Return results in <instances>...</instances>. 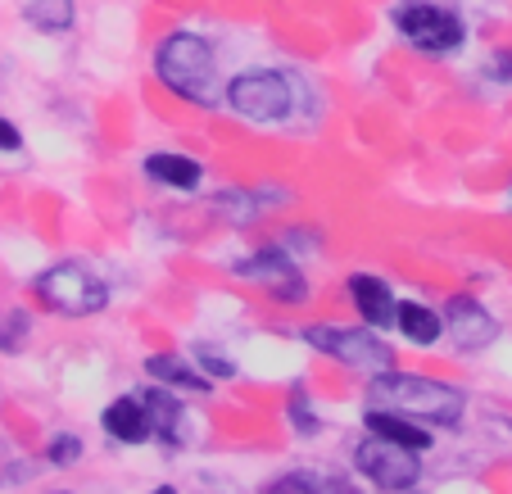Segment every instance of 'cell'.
Segmentation results:
<instances>
[{
  "instance_id": "obj_1",
  "label": "cell",
  "mask_w": 512,
  "mask_h": 494,
  "mask_svg": "<svg viewBox=\"0 0 512 494\" xmlns=\"http://www.w3.org/2000/svg\"><path fill=\"white\" fill-rule=\"evenodd\" d=\"M368 404L377 408H395V413L413 417L422 427H458L467 413V395L458 386H445L422 372H377L368 377Z\"/></svg>"
},
{
  "instance_id": "obj_2",
  "label": "cell",
  "mask_w": 512,
  "mask_h": 494,
  "mask_svg": "<svg viewBox=\"0 0 512 494\" xmlns=\"http://www.w3.org/2000/svg\"><path fill=\"white\" fill-rule=\"evenodd\" d=\"M155 78L164 82L177 100L200 105V109L218 105V96L227 91L223 82H218V55H213V46L204 37H195V32H168V37L159 41Z\"/></svg>"
},
{
  "instance_id": "obj_3",
  "label": "cell",
  "mask_w": 512,
  "mask_h": 494,
  "mask_svg": "<svg viewBox=\"0 0 512 494\" xmlns=\"http://www.w3.org/2000/svg\"><path fill=\"white\" fill-rule=\"evenodd\" d=\"M390 19H395V32L408 41V46L422 50V55H431V59L454 55V50H463V41H467V23L454 5L404 0V5H395Z\"/></svg>"
},
{
  "instance_id": "obj_4",
  "label": "cell",
  "mask_w": 512,
  "mask_h": 494,
  "mask_svg": "<svg viewBox=\"0 0 512 494\" xmlns=\"http://www.w3.org/2000/svg\"><path fill=\"white\" fill-rule=\"evenodd\" d=\"M223 96L250 123H281V118L295 114L300 82L290 78V73H277V68H250V73H236L227 82Z\"/></svg>"
},
{
  "instance_id": "obj_5",
  "label": "cell",
  "mask_w": 512,
  "mask_h": 494,
  "mask_svg": "<svg viewBox=\"0 0 512 494\" xmlns=\"http://www.w3.org/2000/svg\"><path fill=\"white\" fill-rule=\"evenodd\" d=\"M32 295L46 304L50 313L64 318H91L109 304V286L87 268V263H55L32 281Z\"/></svg>"
},
{
  "instance_id": "obj_6",
  "label": "cell",
  "mask_w": 512,
  "mask_h": 494,
  "mask_svg": "<svg viewBox=\"0 0 512 494\" xmlns=\"http://www.w3.org/2000/svg\"><path fill=\"white\" fill-rule=\"evenodd\" d=\"M318 354L345 363V368L363 372V377H377V372L395 368V349L377 336L372 327H336V322H313V327L300 331Z\"/></svg>"
},
{
  "instance_id": "obj_7",
  "label": "cell",
  "mask_w": 512,
  "mask_h": 494,
  "mask_svg": "<svg viewBox=\"0 0 512 494\" xmlns=\"http://www.w3.org/2000/svg\"><path fill=\"white\" fill-rule=\"evenodd\" d=\"M232 272L245 277V281H254V286H263L277 304H304L309 300V281H304L300 263L290 259L286 245H259L254 254L236 259Z\"/></svg>"
},
{
  "instance_id": "obj_8",
  "label": "cell",
  "mask_w": 512,
  "mask_h": 494,
  "mask_svg": "<svg viewBox=\"0 0 512 494\" xmlns=\"http://www.w3.org/2000/svg\"><path fill=\"white\" fill-rule=\"evenodd\" d=\"M354 467L368 476L377 490H390V494H408L417 481H422V454L404 445H390L381 436H363L354 445Z\"/></svg>"
},
{
  "instance_id": "obj_9",
  "label": "cell",
  "mask_w": 512,
  "mask_h": 494,
  "mask_svg": "<svg viewBox=\"0 0 512 494\" xmlns=\"http://www.w3.org/2000/svg\"><path fill=\"white\" fill-rule=\"evenodd\" d=\"M440 318H445V336L454 340L463 354L490 349L494 340H499V318H494L481 300H472V295H449Z\"/></svg>"
},
{
  "instance_id": "obj_10",
  "label": "cell",
  "mask_w": 512,
  "mask_h": 494,
  "mask_svg": "<svg viewBox=\"0 0 512 494\" xmlns=\"http://www.w3.org/2000/svg\"><path fill=\"white\" fill-rule=\"evenodd\" d=\"M345 291H349V300H354L363 327H372V331H390V327H395L399 300H395V291H390L386 277H377V272H354V277L345 281Z\"/></svg>"
},
{
  "instance_id": "obj_11",
  "label": "cell",
  "mask_w": 512,
  "mask_h": 494,
  "mask_svg": "<svg viewBox=\"0 0 512 494\" xmlns=\"http://www.w3.org/2000/svg\"><path fill=\"white\" fill-rule=\"evenodd\" d=\"M100 427H105L109 440L118 445H145L155 440V417H150V404L141 395H118L114 404L100 413Z\"/></svg>"
},
{
  "instance_id": "obj_12",
  "label": "cell",
  "mask_w": 512,
  "mask_h": 494,
  "mask_svg": "<svg viewBox=\"0 0 512 494\" xmlns=\"http://www.w3.org/2000/svg\"><path fill=\"white\" fill-rule=\"evenodd\" d=\"M363 431H368V436L390 440V445L413 449V454H426V449H431V431H426L422 422H413V417L395 413V408L368 404V413H363Z\"/></svg>"
},
{
  "instance_id": "obj_13",
  "label": "cell",
  "mask_w": 512,
  "mask_h": 494,
  "mask_svg": "<svg viewBox=\"0 0 512 494\" xmlns=\"http://www.w3.org/2000/svg\"><path fill=\"white\" fill-rule=\"evenodd\" d=\"M141 399L150 404V417H155V440L164 449H182L186 445V408H182V399L173 395L168 386H150V390H141Z\"/></svg>"
},
{
  "instance_id": "obj_14",
  "label": "cell",
  "mask_w": 512,
  "mask_h": 494,
  "mask_svg": "<svg viewBox=\"0 0 512 494\" xmlns=\"http://www.w3.org/2000/svg\"><path fill=\"white\" fill-rule=\"evenodd\" d=\"M145 177L155 186H168V191H200L204 168H200V159H191V155L155 150V155H145Z\"/></svg>"
},
{
  "instance_id": "obj_15",
  "label": "cell",
  "mask_w": 512,
  "mask_h": 494,
  "mask_svg": "<svg viewBox=\"0 0 512 494\" xmlns=\"http://www.w3.org/2000/svg\"><path fill=\"white\" fill-rule=\"evenodd\" d=\"M395 327L408 345H435L440 331H445V318L431 309V304H417V300H399V313H395Z\"/></svg>"
},
{
  "instance_id": "obj_16",
  "label": "cell",
  "mask_w": 512,
  "mask_h": 494,
  "mask_svg": "<svg viewBox=\"0 0 512 494\" xmlns=\"http://www.w3.org/2000/svg\"><path fill=\"white\" fill-rule=\"evenodd\" d=\"M145 372L168 390H195V395L209 390V377H204L200 368H191L182 354H150V359H145Z\"/></svg>"
},
{
  "instance_id": "obj_17",
  "label": "cell",
  "mask_w": 512,
  "mask_h": 494,
  "mask_svg": "<svg viewBox=\"0 0 512 494\" xmlns=\"http://www.w3.org/2000/svg\"><path fill=\"white\" fill-rule=\"evenodd\" d=\"M23 19H28V28L46 32V37H59V32H68L78 23V5H73V0H28V5H23Z\"/></svg>"
},
{
  "instance_id": "obj_18",
  "label": "cell",
  "mask_w": 512,
  "mask_h": 494,
  "mask_svg": "<svg viewBox=\"0 0 512 494\" xmlns=\"http://www.w3.org/2000/svg\"><path fill=\"white\" fill-rule=\"evenodd\" d=\"M286 417H290V427H295V436H318V431H322V417L313 413L309 390H304V386L290 390V399H286Z\"/></svg>"
},
{
  "instance_id": "obj_19",
  "label": "cell",
  "mask_w": 512,
  "mask_h": 494,
  "mask_svg": "<svg viewBox=\"0 0 512 494\" xmlns=\"http://www.w3.org/2000/svg\"><path fill=\"white\" fill-rule=\"evenodd\" d=\"M259 494H327V481H318L313 472H286L263 485Z\"/></svg>"
},
{
  "instance_id": "obj_20",
  "label": "cell",
  "mask_w": 512,
  "mask_h": 494,
  "mask_svg": "<svg viewBox=\"0 0 512 494\" xmlns=\"http://www.w3.org/2000/svg\"><path fill=\"white\" fill-rule=\"evenodd\" d=\"M82 454H87V445H82V436H73V431H59V436H50V445H46V458L55 467H78Z\"/></svg>"
},
{
  "instance_id": "obj_21",
  "label": "cell",
  "mask_w": 512,
  "mask_h": 494,
  "mask_svg": "<svg viewBox=\"0 0 512 494\" xmlns=\"http://www.w3.org/2000/svg\"><path fill=\"white\" fill-rule=\"evenodd\" d=\"M23 340H28V313L23 309L5 313V318H0V349H5V354H19Z\"/></svg>"
},
{
  "instance_id": "obj_22",
  "label": "cell",
  "mask_w": 512,
  "mask_h": 494,
  "mask_svg": "<svg viewBox=\"0 0 512 494\" xmlns=\"http://www.w3.org/2000/svg\"><path fill=\"white\" fill-rule=\"evenodd\" d=\"M195 359H200V372H204L209 381H232V377H236V363L223 359V354H213L209 345L195 349Z\"/></svg>"
},
{
  "instance_id": "obj_23",
  "label": "cell",
  "mask_w": 512,
  "mask_h": 494,
  "mask_svg": "<svg viewBox=\"0 0 512 494\" xmlns=\"http://www.w3.org/2000/svg\"><path fill=\"white\" fill-rule=\"evenodd\" d=\"M23 150V132L14 127V118L0 114V155H19Z\"/></svg>"
},
{
  "instance_id": "obj_24",
  "label": "cell",
  "mask_w": 512,
  "mask_h": 494,
  "mask_svg": "<svg viewBox=\"0 0 512 494\" xmlns=\"http://www.w3.org/2000/svg\"><path fill=\"white\" fill-rule=\"evenodd\" d=\"M485 73H490L494 82H512V50L508 46H499L490 55V68H485Z\"/></svg>"
},
{
  "instance_id": "obj_25",
  "label": "cell",
  "mask_w": 512,
  "mask_h": 494,
  "mask_svg": "<svg viewBox=\"0 0 512 494\" xmlns=\"http://www.w3.org/2000/svg\"><path fill=\"white\" fill-rule=\"evenodd\" d=\"M155 494H177V490H173V485H159V490H155Z\"/></svg>"
},
{
  "instance_id": "obj_26",
  "label": "cell",
  "mask_w": 512,
  "mask_h": 494,
  "mask_svg": "<svg viewBox=\"0 0 512 494\" xmlns=\"http://www.w3.org/2000/svg\"><path fill=\"white\" fill-rule=\"evenodd\" d=\"M408 494H417V490H408Z\"/></svg>"
}]
</instances>
